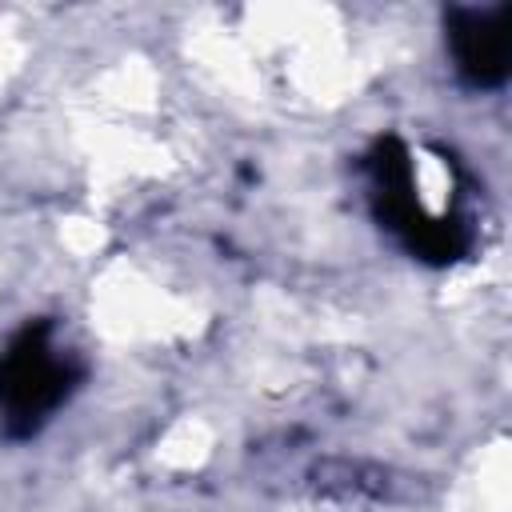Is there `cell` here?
I'll list each match as a JSON object with an SVG mask.
<instances>
[{"label":"cell","instance_id":"6da1fadb","mask_svg":"<svg viewBox=\"0 0 512 512\" xmlns=\"http://www.w3.org/2000/svg\"><path fill=\"white\" fill-rule=\"evenodd\" d=\"M68 368L48 348L44 332H28L4 360H0V404L12 420H24L28 428L64 396Z\"/></svg>","mask_w":512,"mask_h":512},{"label":"cell","instance_id":"7a4b0ae2","mask_svg":"<svg viewBox=\"0 0 512 512\" xmlns=\"http://www.w3.org/2000/svg\"><path fill=\"white\" fill-rule=\"evenodd\" d=\"M508 8H492V12H460L452 24V52H456V68L488 88L500 84L508 72Z\"/></svg>","mask_w":512,"mask_h":512}]
</instances>
